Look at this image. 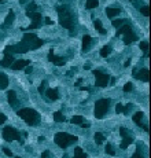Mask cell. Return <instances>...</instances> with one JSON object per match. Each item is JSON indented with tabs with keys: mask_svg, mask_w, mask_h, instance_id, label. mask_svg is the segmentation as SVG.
Wrapping results in <instances>:
<instances>
[{
	"mask_svg": "<svg viewBox=\"0 0 151 158\" xmlns=\"http://www.w3.org/2000/svg\"><path fill=\"white\" fill-rule=\"evenodd\" d=\"M17 114H18L28 125H37V124H39L40 116H39V113L33 109H20L17 111Z\"/></svg>",
	"mask_w": 151,
	"mask_h": 158,
	"instance_id": "obj_3",
	"label": "cell"
},
{
	"mask_svg": "<svg viewBox=\"0 0 151 158\" xmlns=\"http://www.w3.org/2000/svg\"><path fill=\"white\" fill-rule=\"evenodd\" d=\"M7 100H8V103L11 105L13 107H17L18 106V99H17V94L15 91H8V94H7Z\"/></svg>",
	"mask_w": 151,
	"mask_h": 158,
	"instance_id": "obj_13",
	"label": "cell"
},
{
	"mask_svg": "<svg viewBox=\"0 0 151 158\" xmlns=\"http://www.w3.org/2000/svg\"><path fill=\"white\" fill-rule=\"evenodd\" d=\"M26 15L28 17H30L33 20V22H32V25L28 28V30H32V29H37V28H40V25H41V14L40 13H28L26 11Z\"/></svg>",
	"mask_w": 151,
	"mask_h": 158,
	"instance_id": "obj_9",
	"label": "cell"
},
{
	"mask_svg": "<svg viewBox=\"0 0 151 158\" xmlns=\"http://www.w3.org/2000/svg\"><path fill=\"white\" fill-rule=\"evenodd\" d=\"M121 35H124V44H126V45L132 44L133 41L137 40V36L133 33L131 25H128V23H124L122 26H119L118 28V30H117V36H121Z\"/></svg>",
	"mask_w": 151,
	"mask_h": 158,
	"instance_id": "obj_5",
	"label": "cell"
},
{
	"mask_svg": "<svg viewBox=\"0 0 151 158\" xmlns=\"http://www.w3.org/2000/svg\"><path fill=\"white\" fill-rule=\"evenodd\" d=\"M26 2H28V0H20V3H21V4H25Z\"/></svg>",
	"mask_w": 151,
	"mask_h": 158,
	"instance_id": "obj_50",
	"label": "cell"
},
{
	"mask_svg": "<svg viewBox=\"0 0 151 158\" xmlns=\"http://www.w3.org/2000/svg\"><path fill=\"white\" fill-rule=\"evenodd\" d=\"M54 140H55V143H56L59 147L66 148V147H69L70 144H73V143L77 142L78 138H77V136H73V135H69V133H66V132H58L56 135H55Z\"/></svg>",
	"mask_w": 151,
	"mask_h": 158,
	"instance_id": "obj_4",
	"label": "cell"
},
{
	"mask_svg": "<svg viewBox=\"0 0 151 158\" xmlns=\"http://www.w3.org/2000/svg\"><path fill=\"white\" fill-rule=\"evenodd\" d=\"M80 90H81V91H88V88H87V87H81Z\"/></svg>",
	"mask_w": 151,
	"mask_h": 158,
	"instance_id": "obj_49",
	"label": "cell"
},
{
	"mask_svg": "<svg viewBox=\"0 0 151 158\" xmlns=\"http://www.w3.org/2000/svg\"><path fill=\"white\" fill-rule=\"evenodd\" d=\"M143 117H144V113L143 111H137V113L133 116V123L136 124V125L141 126L143 124H141V121H143Z\"/></svg>",
	"mask_w": 151,
	"mask_h": 158,
	"instance_id": "obj_20",
	"label": "cell"
},
{
	"mask_svg": "<svg viewBox=\"0 0 151 158\" xmlns=\"http://www.w3.org/2000/svg\"><path fill=\"white\" fill-rule=\"evenodd\" d=\"M3 138L7 142H13V140H20L21 144H23V140H21V135L20 132L17 131L13 126H6L3 129Z\"/></svg>",
	"mask_w": 151,
	"mask_h": 158,
	"instance_id": "obj_7",
	"label": "cell"
},
{
	"mask_svg": "<svg viewBox=\"0 0 151 158\" xmlns=\"http://www.w3.org/2000/svg\"><path fill=\"white\" fill-rule=\"evenodd\" d=\"M45 95H47L48 100H56L59 98V92H58L56 88H55V90H48L47 92H45Z\"/></svg>",
	"mask_w": 151,
	"mask_h": 158,
	"instance_id": "obj_16",
	"label": "cell"
},
{
	"mask_svg": "<svg viewBox=\"0 0 151 158\" xmlns=\"http://www.w3.org/2000/svg\"><path fill=\"white\" fill-rule=\"evenodd\" d=\"M139 11H140L144 17H148V7L147 6H140L139 7Z\"/></svg>",
	"mask_w": 151,
	"mask_h": 158,
	"instance_id": "obj_32",
	"label": "cell"
},
{
	"mask_svg": "<svg viewBox=\"0 0 151 158\" xmlns=\"http://www.w3.org/2000/svg\"><path fill=\"white\" fill-rule=\"evenodd\" d=\"M133 77H136L137 80L141 81H148V70L147 69H140V70H133Z\"/></svg>",
	"mask_w": 151,
	"mask_h": 158,
	"instance_id": "obj_11",
	"label": "cell"
},
{
	"mask_svg": "<svg viewBox=\"0 0 151 158\" xmlns=\"http://www.w3.org/2000/svg\"><path fill=\"white\" fill-rule=\"evenodd\" d=\"M14 158H21V157H14Z\"/></svg>",
	"mask_w": 151,
	"mask_h": 158,
	"instance_id": "obj_51",
	"label": "cell"
},
{
	"mask_svg": "<svg viewBox=\"0 0 151 158\" xmlns=\"http://www.w3.org/2000/svg\"><path fill=\"white\" fill-rule=\"evenodd\" d=\"M13 62H14L13 55H10L8 52H4V58L0 61V65H2L3 68H8V66H11Z\"/></svg>",
	"mask_w": 151,
	"mask_h": 158,
	"instance_id": "obj_14",
	"label": "cell"
},
{
	"mask_svg": "<svg viewBox=\"0 0 151 158\" xmlns=\"http://www.w3.org/2000/svg\"><path fill=\"white\" fill-rule=\"evenodd\" d=\"M54 120H55V123H63V121H66L65 116L61 113V111H55L54 113Z\"/></svg>",
	"mask_w": 151,
	"mask_h": 158,
	"instance_id": "obj_25",
	"label": "cell"
},
{
	"mask_svg": "<svg viewBox=\"0 0 151 158\" xmlns=\"http://www.w3.org/2000/svg\"><path fill=\"white\" fill-rule=\"evenodd\" d=\"M29 63H30V61H26V59H20V61L13 62V63H11V69H14V70H20V69L26 68Z\"/></svg>",
	"mask_w": 151,
	"mask_h": 158,
	"instance_id": "obj_12",
	"label": "cell"
},
{
	"mask_svg": "<svg viewBox=\"0 0 151 158\" xmlns=\"http://www.w3.org/2000/svg\"><path fill=\"white\" fill-rule=\"evenodd\" d=\"M132 158H144V157H143V155H141V154H140V153H139V151H136L135 154L132 155Z\"/></svg>",
	"mask_w": 151,
	"mask_h": 158,
	"instance_id": "obj_43",
	"label": "cell"
},
{
	"mask_svg": "<svg viewBox=\"0 0 151 158\" xmlns=\"http://www.w3.org/2000/svg\"><path fill=\"white\" fill-rule=\"evenodd\" d=\"M81 81H83V78H78L77 83H76V85H80V84H81Z\"/></svg>",
	"mask_w": 151,
	"mask_h": 158,
	"instance_id": "obj_48",
	"label": "cell"
},
{
	"mask_svg": "<svg viewBox=\"0 0 151 158\" xmlns=\"http://www.w3.org/2000/svg\"><path fill=\"white\" fill-rule=\"evenodd\" d=\"M44 140H45L44 136H40V138H39V142H44Z\"/></svg>",
	"mask_w": 151,
	"mask_h": 158,
	"instance_id": "obj_47",
	"label": "cell"
},
{
	"mask_svg": "<svg viewBox=\"0 0 151 158\" xmlns=\"http://www.w3.org/2000/svg\"><path fill=\"white\" fill-rule=\"evenodd\" d=\"M110 99H99L95 103V117L96 118H103L104 114L109 111Z\"/></svg>",
	"mask_w": 151,
	"mask_h": 158,
	"instance_id": "obj_6",
	"label": "cell"
},
{
	"mask_svg": "<svg viewBox=\"0 0 151 158\" xmlns=\"http://www.w3.org/2000/svg\"><path fill=\"white\" fill-rule=\"evenodd\" d=\"M45 85H47V81H43L41 85L39 87V92L40 94H44V91H45Z\"/></svg>",
	"mask_w": 151,
	"mask_h": 158,
	"instance_id": "obj_36",
	"label": "cell"
},
{
	"mask_svg": "<svg viewBox=\"0 0 151 158\" xmlns=\"http://www.w3.org/2000/svg\"><path fill=\"white\" fill-rule=\"evenodd\" d=\"M6 120H7V117L4 116L3 113H0V125H2L3 123H6Z\"/></svg>",
	"mask_w": 151,
	"mask_h": 158,
	"instance_id": "obj_39",
	"label": "cell"
},
{
	"mask_svg": "<svg viewBox=\"0 0 151 158\" xmlns=\"http://www.w3.org/2000/svg\"><path fill=\"white\" fill-rule=\"evenodd\" d=\"M73 158H88V155L85 153H83L81 147H76L74 148V157Z\"/></svg>",
	"mask_w": 151,
	"mask_h": 158,
	"instance_id": "obj_23",
	"label": "cell"
},
{
	"mask_svg": "<svg viewBox=\"0 0 151 158\" xmlns=\"http://www.w3.org/2000/svg\"><path fill=\"white\" fill-rule=\"evenodd\" d=\"M119 133H121V136H122V138L128 135V133H126V129H125V128H119Z\"/></svg>",
	"mask_w": 151,
	"mask_h": 158,
	"instance_id": "obj_41",
	"label": "cell"
},
{
	"mask_svg": "<svg viewBox=\"0 0 151 158\" xmlns=\"http://www.w3.org/2000/svg\"><path fill=\"white\" fill-rule=\"evenodd\" d=\"M122 109H124V106H122L121 103H118L116 106V111H117V113H122Z\"/></svg>",
	"mask_w": 151,
	"mask_h": 158,
	"instance_id": "obj_38",
	"label": "cell"
},
{
	"mask_svg": "<svg viewBox=\"0 0 151 158\" xmlns=\"http://www.w3.org/2000/svg\"><path fill=\"white\" fill-rule=\"evenodd\" d=\"M14 18H15V15H14V11H10V13H8V15L6 17V21H4V23H3V26H2V28H4V29H6V28H8V26L13 23Z\"/></svg>",
	"mask_w": 151,
	"mask_h": 158,
	"instance_id": "obj_18",
	"label": "cell"
},
{
	"mask_svg": "<svg viewBox=\"0 0 151 158\" xmlns=\"http://www.w3.org/2000/svg\"><path fill=\"white\" fill-rule=\"evenodd\" d=\"M129 63H131V59H128V61H126L125 63H124V66H125V68H126V66H129Z\"/></svg>",
	"mask_w": 151,
	"mask_h": 158,
	"instance_id": "obj_46",
	"label": "cell"
},
{
	"mask_svg": "<svg viewBox=\"0 0 151 158\" xmlns=\"http://www.w3.org/2000/svg\"><path fill=\"white\" fill-rule=\"evenodd\" d=\"M131 109H132V105L128 103L126 106H124V109H122V113H124V114H128L129 111H131Z\"/></svg>",
	"mask_w": 151,
	"mask_h": 158,
	"instance_id": "obj_35",
	"label": "cell"
},
{
	"mask_svg": "<svg viewBox=\"0 0 151 158\" xmlns=\"http://www.w3.org/2000/svg\"><path fill=\"white\" fill-rule=\"evenodd\" d=\"M7 85H8V77L0 71V90H6Z\"/></svg>",
	"mask_w": 151,
	"mask_h": 158,
	"instance_id": "obj_19",
	"label": "cell"
},
{
	"mask_svg": "<svg viewBox=\"0 0 151 158\" xmlns=\"http://www.w3.org/2000/svg\"><path fill=\"white\" fill-rule=\"evenodd\" d=\"M48 61L52 62V63H55L56 66H63L65 63H66V61H65V58H61V56H56V55L52 52V50L50 51L48 54Z\"/></svg>",
	"mask_w": 151,
	"mask_h": 158,
	"instance_id": "obj_10",
	"label": "cell"
},
{
	"mask_svg": "<svg viewBox=\"0 0 151 158\" xmlns=\"http://www.w3.org/2000/svg\"><path fill=\"white\" fill-rule=\"evenodd\" d=\"M106 139H104V136H103V133L100 132H96L95 133V142H96V144H102L103 142H104Z\"/></svg>",
	"mask_w": 151,
	"mask_h": 158,
	"instance_id": "obj_27",
	"label": "cell"
},
{
	"mask_svg": "<svg viewBox=\"0 0 151 158\" xmlns=\"http://www.w3.org/2000/svg\"><path fill=\"white\" fill-rule=\"evenodd\" d=\"M140 50L144 52V56L148 55V43L147 41H141L140 43Z\"/></svg>",
	"mask_w": 151,
	"mask_h": 158,
	"instance_id": "obj_28",
	"label": "cell"
},
{
	"mask_svg": "<svg viewBox=\"0 0 151 158\" xmlns=\"http://www.w3.org/2000/svg\"><path fill=\"white\" fill-rule=\"evenodd\" d=\"M3 153L7 155V157H13V151H11V150H8V148H6V147L3 148Z\"/></svg>",
	"mask_w": 151,
	"mask_h": 158,
	"instance_id": "obj_37",
	"label": "cell"
},
{
	"mask_svg": "<svg viewBox=\"0 0 151 158\" xmlns=\"http://www.w3.org/2000/svg\"><path fill=\"white\" fill-rule=\"evenodd\" d=\"M58 15H59V23H61L63 28L69 30L74 29V15L70 10H69L68 6H62L58 7Z\"/></svg>",
	"mask_w": 151,
	"mask_h": 158,
	"instance_id": "obj_2",
	"label": "cell"
},
{
	"mask_svg": "<svg viewBox=\"0 0 151 158\" xmlns=\"http://www.w3.org/2000/svg\"><path fill=\"white\" fill-rule=\"evenodd\" d=\"M93 25H95L96 30L100 33V35H106V33H107V30H106V29H104V28L102 26V22H100L99 20H95V21H93Z\"/></svg>",
	"mask_w": 151,
	"mask_h": 158,
	"instance_id": "obj_22",
	"label": "cell"
},
{
	"mask_svg": "<svg viewBox=\"0 0 151 158\" xmlns=\"http://www.w3.org/2000/svg\"><path fill=\"white\" fill-rule=\"evenodd\" d=\"M131 143H133V139L131 138V136H124V139H122V142H121V144H119V147L121 148H126L128 147L129 144H131Z\"/></svg>",
	"mask_w": 151,
	"mask_h": 158,
	"instance_id": "obj_21",
	"label": "cell"
},
{
	"mask_svg": "<svg viewBox=\"0 0 151 158\" xmlns=\"http://www.w3.org/2000/svg\"><path fill=\"white\" fill-rule=\"evenodd\" d=\"M104 150H106V153H107L109 155H113V157L116 155V151H114V148H113V146H111V144H109V143L106 144V148H104Z\"/></svg>",
	"mask_w": 151,
	"mask_h": 158,
	"instance_id": "obj_31",
	"label": "cell"
},
{
	"mask_svg": "<svg viewBox=\"0 0 151 158\" xmlns=\"http://www.w3.org/2000/svg\"><path fill=\"white\" fill-rule=\"evenodd\" d=\"M119 11H121V8L119 7H107L106 8V14L109 18H114L116 15H118Z\"/></svg>",
	"mask_w": 151,
	"mask_h": 158,
	"instance_id": "obj_15",
	"label": "cell"
},
{
	"mask_svg": "<svg viewBox=\"0 0 151 158\" xmlns=\"http://www.w3.org/2000/svg\"><path fill=\"white\" fill-rule=\"evenodd\" d=\"M110 54H111V47H109V45H104V47L100 50V56H103V58L109 56Z\"/></svg>",
	"mask_w": 151,
	"mask_h": 158,
	"instance_id": "obj_26",
	"label": "cell"
},
{
	"mask_svg": "<svg viewBox=\"0 0 151 158\" xmlns=\"http://www.w3.org/2000/svg\"><path fill=\"white\" fill-rule=\"evenodd\" d=\"M91 43H92V37L88 35H85L83 37V51H87L88 48L91 47Z\"/></svg>",
	"mask_w": 151,
	"mask_h": 158,
	"instance_id": "obj_17",
	"label": "cell"
},
{
	"mask_svg": "<svg viewBox=\"0 0 151 158\" xmlns=\"http://www.w3.org/2000/svg\"><path fill=\"white\" fill-rule=\"evenodd\" d=\"M111 23L114 28H119V26H122L124 23H126V20H114Z\"/></svg>",
	"mask_w": 151,
	"mask_h": 158,
	"instance_id": "obj_30",
	"label": "cell"
},
{
	"mask_svg": "<svg viewBox=\"0 0 151 158\" xmlns=\"http://www.w3.org/2000/svg\"><path fill=\"white\" fill-rule=\"evenodd\" d=\"M132 90H133V84H132V83H126V84L124 85V91H125V92H131Z\"/></svg>",
	"mask_w": 151,
	"mask_h": 158,
	"instance_id": "obj_34",
	"label": "cell"
},
{
	"mask_svg": "<svg viewBox=\"0 0 151 158\" xmlns=\"http://www.w3.org/2000/svg\"><path fill=\"white\" fill-rule=\"evenodd\" d=\"M0 2H4V0H0Z\"/></svg>",
	"mask_w": 151,
	"mask_h": 158,
	"instance_id": "obj_52",
	"label": "cell"
},
{
	"mask_svg": "<svg viewBox=\"0 0 151 158\" xmlns=\"http://www.w3.org/2000/svg\"><path fill=\"white\" fill-rule=\"evenodd\" d=\"M93 76H95V78H96V87H107V84H109L110 81V76L106 73H103V71L100 70H93Z\"/></svg>",
	"mask_w": 151,
	"mask_h": 158,
	"instance_id": "obj_8",
	"label": "cell"
},
{
	"mask_svg": "<svg viewBox=\"0 0 151 158\" xmlns=\"http://www.w3.org/2000/svg\"><path fill=\"white\" fill-rule=\"evenodd\" d=\"M44 22L47 23V25H52V23H54V21H52L51 18H48V17H47V18H44Z\"/></svg>",
	"mask_w": 151,
	"mask_h": 158,
	"instance_id": "obj_40",
	"label": "cell"
},
{
	"mask_svg": "<svg viewBox=\"0 0 151 158\" xmlns=\"http://www.w3.org/2000/svg\"><path fill=\"white\" fill-rule=\"evenodd\" d=\"M43 40L39 39L36 35L33 33H25L23 35V39L20 44L11 45V47H7L4 50V52H14V54H23V52H28L29 50H36L43 45Z\"/></svg>",
	"mask_w": 151,
	"mask_h": 158,
	"instance_id": "obj_1",
	"label": "cell"
},
{
	"mask_svg": "<svg viewBox=\"0 0 151 158\" xmlns=\"http://www.w3.org/2000/svg\"><path fill=\"white\" fill-rule=\"evenodd\" d=\"M70 123L71 124H81V123H84V118L81 116H74V117H71Z\"/></svg>",
	"mask_w": 151,
	"mask_h": 158,
	"instance_id": "obj_29",
	"label": "cell"
},
{
	"mask_svg": "<svg viewBox=\"0 0 151 158\" xmlns=\"http://www.w3.org/2000/svg\"><path fill=\"white\" fill-rule=\"evenodd\" d=\"M98 6H99V2H98V0H87V3H85V8H88V10L96 8Z\"/></svg>",
	"mask_w": 151,
	"mask_h": 158,
	"instance_id": "obj_24",
	"label": "cell"
},
{
	"mask_svg": "<svg viewBox=\"0 0 151 158\" xmlns=\"http://www.w3.org/2000/svg\"><path fill=\"white\" fill-rule=\"evenodd\" d=\"M36 7H37V6H36V3H35V2H32V3L28 6V10H26V11H28V13H35Z\"/></svg>",
	"mask_w": 151,
	"mask_h": 158,
	"instance_id": "obj_33",
	"label": "cell"
},
{
	"mask_svg": "<svg viewBox=\"0 0 151 158\" xmlns=\"http://www.w3.org/2000/svg\"><path fill=\"white\" fill-rule=\"evenodd\" d=\"M81 126H83V128L85 129V128H89V126H91V124H89V123H85V124H84V123H81Z\"/></svg>",
	"mask_w": 151,
	"mask_h": 158,
	"instance_id": "obj_45",
	"label": "cell"
},
{
	"mask_svg": "<svg viewBox=\"0 0 151 158\" xmlns=\"http://www.w3.org/2000/svg\"><path fill=\"white\" fill-rule=\"evenodd\" d=\"M32 70H33L32 66H29V65H28V66H26V74H30V73H32Z\"/></svg>",
	"mask_w": 151,
	"mask_h": 158,
	"instance_id": "obj_44",
	"label": "cell"
},
{
	"mask_svg": "<svg viewBox=\"0 0 151 158\" xmlns=\"http://www.w3.org/2000/svg\"><path fill=\"white\" fill-rule=\"evenodd\" d=\"M41 158H50V151L48 150H45L44 153L41 154Z\"/></svg>",
	"mask_w": 151,
	"mask_h": 158,
	"instance_id": "obj_42",
	"label": "cell"
}]
</instances>
